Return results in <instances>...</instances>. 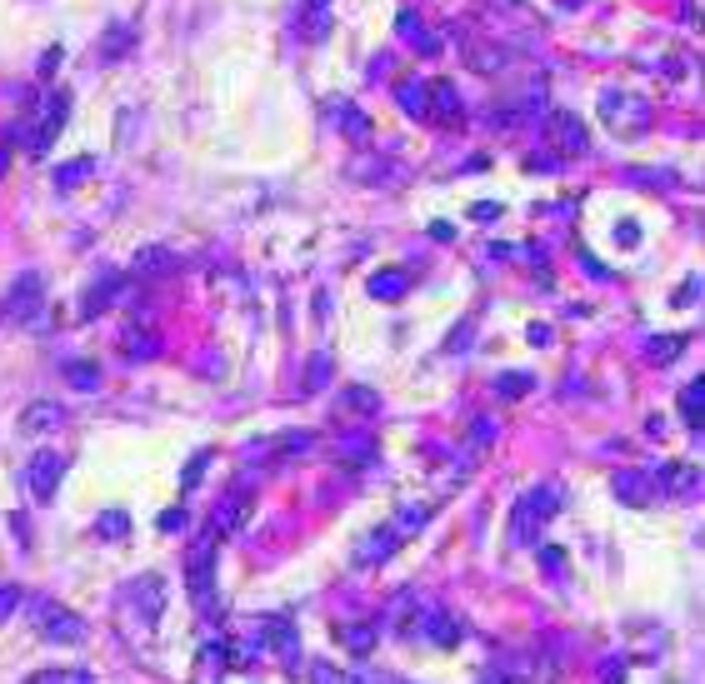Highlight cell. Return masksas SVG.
Here are the masks:
<instances>
[{
  "label": "cell",
  "instance_id": "cell-16",
  "mask_svg": "<svg viewBox=\"0 0 705 684\" xmlns=\"http://www.w3.org/2000/svg\"><path fill=\"white\" fill-rule=\"evenodd\" d=\"M336 635H340V645H346L350 655H370L376 639H380V625H376V619H356V625H340Z\"/></svg>",
  "mask_w": 705,
  "mask_h": 684
},
{
  "label": "cell",
  "instance_id": "cell-38",
  "mask_svg": "<svg viewBox=\"0 0 705 684\" xmlns=\"http://www.w3.org/2000/svg\"><path fill=\"white\" fill-rule=\"evenodd\" d=\"M26 684H91V675H85V669H70V675H56V669H50V675H36Z\"/></svg>",
  "mask_w": 705,
  "mask_h": 684
},
{
  "label": "cell",
  "instance_id": "cell-26",
  "mask_svg": "<svg viewBox=\"0 0 705 684\" xmlns=\"http://www.w3.org/2000/svg\"><path fill=\"white\" fill-rule=\"evenodd\" d=\"M91 175H95V160H91V155H80V160H70V165H60V170H56V185H60V190H76L80 180H91Z\"/></svg>",
  "mask_w": 705,
  "mask_h": 684
},
{
  "label": "cell",
  "instance_id": "cell-17",
  "mask_svg": "<svg viewBox=\"0 0 705 684\" xmlns=\"http://www.w3.org/2000/svg\"><path fill=\"white\" fill-rule=\"evenodd\" d=\"M395 544H401V534H395V525H386V530H370L366 540H360L356 560H360V564H380L386 554H395Z\"/></svg>",
  "mask_w": 705,
  "mask_h": 684
},
{
  "label": "cell",
  "instance_id": "cell-6",
  "mask_svg": "<svg viewBox=\"0 0 705 684\" xmlns=\"http://www.w3.org/2000/svg\"><path fill=\"white\" fill-rule=\"evenodd\" d=\"M40 305H46V280H40V270H26L16 275V285L0 300V320H36Z\"/></svg>",
  "mask_w": 705,
  "mask_h": 684
},
{
  "label": "cell",
  "instance_id": "cell-43",
  "mask_svg": "<svg viewBox=\"0 0 705 684\" xmlns=\"http://www.w3.org/2000/svg\"><path fill=\"white\" fill-rule=\"evenodd\" d=\"M315 684H340V675L330 665H315Z\"/></svg>",
  "mask_w": 705,
  "mask_h": 684
},
{
  "label": "cell",
  "instance_id": "cell-13",
  "mask_svg": "<svg viewBox=\"0 0 705 684\" xmlns=\"http://www.w3.org/2000/svg\"><path fill=\"white\" fill-rule=\"evenodd\" d=\"M615 500H621V505H636V510H646V505H656V479L650 475H640V469H621V475H615Z\"/></svg>",
  "mask_w": 705,
  "mask_h": 684
},
{
  "label": "cell",
  "instance_id": "cell-34",
  "mask_svg": "<svg viewBox=\"0 0 705 684\" xmlns=\"http://www.w3.org/2000/svg\"><path fill=\"white\" fill-rule=\"evenodd\" d=\"M125 530H131V525H125V515H121V510H105V515H101V525H95V534H105V540H121Z\"/></svg>",
  "mask_w": 705,
  "mask_h": 684
},
{
  "label": "cell",
  "instance_id": "cell-39",
  "mask_svg": "<svg viewBox=\"0 0 705 684\" xmlns=\"http://www.w3.org/2000/svg\"><path fill=\"white\" fill-rule=\"evenodd\" d=\"M125 36H131V30H125V26H115V30H111V46H105V60L125 56V46H131V40H125Z\"/></svg>",
  "mask_w": 705,
  "mask_h": 684
},
{
  "label": "cell",
  "instance_id": "cell-40",
  "mask_svg": "<svg viewBox=\"0 0 705 684\" xmlns=\"http://www.w3.org/2000/svg\"><path fill=\"white\" fill-rule=\"evenodd\" d=\"M186 525H190L186 510H166V515H160V530H166V534H176V530H186Z\"/></svg>",
  "mask_w": 705,
  "mask_h": 684
},
{
  "label": "cell",
  "instance_id": "cell-29",
  "mask_svg": "<svg viewBox=\"0 0 705 684\" xmlns=\"http://www.w3.org/2000/svg\"><path fill=\"white\" fill-rule=\"evenodd\" d=\"M336 115H340V125H346V135H350V141H366V135H370L366 115H360L356 105H346V100H340V105H336Z\"/></svg>",
  "mask_w": 705,
  "mask_h": 684
},
{
  "label": "cell",
  "instance_id": "cell-24",
  "mask_svg": "<svg viewBox=\"0 0 705 684\" xmlns=\"http://www.w3.org/2000/svg\"><path fill=\"white\" fill-rule=\"evenodd\" d=\"M330 370H336V365H330L326 350H320V355H311V365H305V375H301V390H305V395H320V390L330 384Z\"/></svg>",
  "mask_w": 705,
  "mask_h": 684
},
{
  "label": "cell",
  "instance_id": "cell-32",
  "mask_svg": "<svg viewBox=\"0 0 705 684\" xmlns=\"http://www.w3.org/2000/svg\"><path fill=\"white\" fill-rule=\"evenodd\" d=\"M311 445H315V435H311V430H291V435H281V455H311Z\"/></svg>",
  "mask_w": 705,
  "mask_h": 684
},
{
  "label": "cell",
  "instance_id": "cell-30",
  "mask_svg": "<svg viewBox=\"0 0 705 684\" xmlns=\"http://www.w3.org/2000/svg\"><path fill=\"white\" fill-rule=\"evenodd\" d=\"M490 440H496V420H486V415H480V420L470 425V459L486 455V450H490Z\"/></svg>",
  "mask_w": 705,
  "mask_h": 684
},
{
  "label": "cell",
  "instance_id": "cell-11",
  "mask_svg": "<svg viewBox=\"0 0 705 684\" xmlns=\"http://www.w3.org/2000/svg\"><path fill=\"white\" fill-rule=\"evenodd\" d=\"M245 510H251V489L245 485H235V489H226V495L216 500V510H210V534H235L245 525Z\"/></svg>",
  "mask_w": 705,
  "mask_h": 684
},
{
  "label": "cell",
  "instance_id": "cell-22",
  "mask_svg": "<svg viewBox=\"0 0 705 684\" xmlns=\"http://www.w3.org/2000/svg\"><path fill=\"white\" fill-rule=\"evenodd\" d=\"M340 459H346V465H370V459H376V440H370L366 430L346 435V440H340Z\"/></svg>",
  "mask_w": 705,
  "mask_h": 684
},
{
  "label": "cell",
  "instance_id": "cell-14",
  "mask_svg": "<svg viewBox=\"0 0 705 684\" xmlns=\"http://www.w3.org/2000/svg\"><path fill=\"white\" fill-rule=\"evenodd\" d=\"M131 270L141 275V280H155V275L180 270V255H176V250H166V245H145V250H135Z\"/></svg>",
  "mask_w": 705,
  "mask_h": 684
},
{
  "label": "cell",
  "instance_id": "cell-18",
  "mask_svg": "<svg viewBox=\"0 0 705 684\" xmlns=\"http://www.w3.org/2000/svg\"><path fill=\"white\" fill-rule=\"evenodd\" d=\"M121 350L135 360V365H141V360H155V355H160V335H155L151 325H145V330H141V325H131V330L121 335Z\"/></svg>",
  "mask_w": 705,
  "mask_h": 684
},
{
  "label": "cell",
  "instance_id": "cell-23",
  "mask_svg": "<svg viewBox=\"0 0 705 684\" xmlns=\"http://www.w3.org/2000/svg\"><path fill=\"white\" fill-rule=\"evenodd\" d=\"M680 415H686L690 430H700V415H705V380H690L680 390Z\"/></svg>",
  "mask_w": 705,
  "mask_h": 684
},
{
  "label": "cell",
  "instance_id": "cell-33",
  "mask_svg": "<svg viewBox=\"0 0 705 684\" xmlns=\"http://www.w3.org/2000/svg\"><path fill=\"white\" fill-rule=\"evenodd\" d=\"M401 105L415 121H425V85H401Z\"/></svg>",
  "mask_w": 705,
  "mask_h": 684
},
{
  "label": "cell",
  "instance_id": "cell-45",
  "mask_svg": "<svg viewBox=\"0 0 705 684\" xmlns=\"http://www.w3.org/2000/svg\"><path fill=\"white\" fill-rule=\"evenodd\" d=\"M5 165H10V151H5V145H0V175H5Z\"/></svg>",
  "mask_w": 705,
  "mask_h": 684
},
{
  "label": "cell",
  "instance_id": "cell-31",
  "mask_svg": "<svg viewBox=\"0 0 705 684\" xmlns=\"http://www.w3.org/2000/svg\"><path fill=\"white\" fill-rule=\"evenodd\" d=\"M425 520H431V505H405V510H401V525H395V534L405 540V534H415V530L425 525Z\"/></svg>",
  "mask_w": 705,
  "mask_h": 684
},
{
  "label": "cell",
  "instance_id": "cell-8",
  "mask_svg": "<svg viewBox=\"0 0 705 684\" xmlns=\"http://www.w3.org/2000/svg\"><path fill=\"white\" fill-rule=\"evenodd\" d=\"M66 420H70V410L60 400H30L26 410H20V435H26V440H40V435L66 430Z\"/></svg>",
  "mask_w": 705,
  "mask_h": 684
},
{
  "label": "cell",
  "instance_id": "cell-1",
  "mask_svg": "<svg viewBox=\"0 0 705 684\" xmlns=\"http://www.w3.org/2000/svg\"><path fill=\"white\" fill-rule=\"evenodd\" d=\"M66 115H70V95H66V90H46V95H40V100L26 110V121L5 131V141H20L30 155H46L50 141L60 135V125H66Z\"/></svg>",
  "mask_w": 705,
  "mask_h": 684
},
{
  "label": "cell",
  "instance_id": "cell-10",
  "mask_svg": "<svg viewBox=\"0 0 705 684\" xmlns=\"http://www.w3.org/2000/svg\"><path fill=\"white\" fill-rule=\"evenodd\" d=\"M425 121H435V125H461L465 121L461 90H455L451 80H431V85H425Z\"/></svg>",
  "mask_w": 705,
  "mask_h": 684
},
{
  "label": "cell",
  "instance_id": "cell-7",
  "mask_svg": "<svg viewBox=\"0 0 705 684\" xmlns=\"http://www.w3.org/2000/svg\"><path fill=\"white\" fill-rule=\"evenodd\" d=\"M60 475H66V455L60 450H36L26 459V489L40 500V505H50L60 489Z\"/></svg>",
  "mask_w": 705,
  "mask_h": 684
},
{
  "label": "cell",
  "instance_id": "cell-5",
  "mask_svg": "<svg viewBox=\"0 0 705 684\" xmlns=\"http://www.w3.org/2000/svg\"><path fill=\"white\" fill-rule=\"evenodd\" d=\"M601 115L615 135H646V121H650V105L636 100L625 90H605L601 95Z\"/></svg>",
  "mask_w": 705,
  "mask_h": 684
},
{
  "label": "cell",
  "instance_id": "cell-36",
  "mask_svg": "<svg viewBox=\"0 0 705 684\" xmlns=\"http://www.w3.org/2000/svg\"><path fill=\"white\" fill-rule=\"evenodd\" d=\"M206 465H210V450H200V455L186 465V475H180V489H196V485H200V475H206Z\"/></svg>",
  "mask_w": 705,
  "mask_h": 684
},
{
  "label": "cell",
  "instance_id": "cell-47",
  "mask_svg": "<svg viewBox=\"0 0 705 684\" xmlns=\"http://www.w3.org/2000/svg\"><path fill=\"white\" fill-rule=\"evenodd\" d=\"M486 684H520V679H506V675H496V679H486Z\"/></svg>",
  "mask_w": 705,
  "mask_h": 684
},
{
  "label": "cell",
  "instance_id": "cell-35",
  "mask_svg": "<svg viewBox=\"0 0 705 684\" xmlns=\"http://www.w3.org/2000/svg\"><path fill=\"white\" fill-rule=\"evenodd\" d=\"M530 390V375H500L496 380V395L500 400H516V395H526Z\"/></svg>",
  "mask_w": 705,
  "mask_h": 684
},
{
  "label": "cell",
  "instance_id": "cell-20",
  "mask_svg": "<svg viewBox=\"0 0 705 684\" xmlns=\"http://www.w3.org/2000/svg\"><path fill=\"white\" fill-rule=\"evenodd\" d=\"M656 489H670V495H696V469H686V465H666V469H656Z\"/></svg>",
  "mask_w": 705,
  "mask_h": 684
},
{
  "label": "cell",
  "instance_id": "cell-2",
  "mask_svg": "<svg viewBox=\"0 0 705 684\" xmlns=\"http://www.w3.org/2000/svg\"><path fill=\"white\" fill-rule=\"evenodd\" d=\"M30 619H36V635L46 645H85V635H91V625L76 609H60L56 600H30Z\"/></svg>",
  "mask_w": 705,
  "mask_h": 684
},
{
  "label": "cell",
  "instance_id": "cell-42",
  "mask_svg": "<svg viewBox=\"0 0 705 684\" xmlns=\"http://www.w3.org/2000/svg\"><path fill=\"white\" fill-rule=\"evenodd\" d=\"M601 675H605L601 684H621V679H625V665H615V659H611V665H605Z\"/></svg>",
  "mask_w": 705,
  "mask_h": 684
},
{
  "label": "cell",
  "instance_id": "cell-21",
  "mask_svg": "<svg viewBox=\"0 0 705 684\" xmlns=\"http://www.w3.org/2000/svg\"><path fill=\"white\" fill-rule=\"evenodd\" d=\"M60 375H66V384H76V390H101V384H105L101 360H70Z\"/></svg>",
  "mask_w": 705,
  "mask_h": 684
},
{
  "label": "cell",
  "instance_id": "cell-9",
  "mask_svg": "<svg viewBox=\"0 0 705 684\" xmlns=\"http://www.w3.org/2000/svg\"><path fill=\"white\" fill-rule=\"evenodd\" d=\"M461 635H465V629L455 625V619L445 615L441 605H421V615H415V635H411V639H431V645H441V649H455V645H461Z\"/></svg>",
  "mask_w": 705,
  "mask_h": 684
},
{
  "label": "cell",
  "instance_id": "cell-41",
  "mask_svg": "<svg viewBox=\"0 0 705 684\" xmlns=\"http://www.w3.org/2000/svg\"><path fill=\"white\" fill-rule=\"evenodd\" d=\"M540 560H546V570H550V574H565V564H561L565 554H561V550H546V554H540Z\"/></svg>",
  "mask_w": 705,
  "mask_h": 684
},
{
  "label": "cell",
  "instance_id": "cell-37",
  "mask_svg": "<svg viewBox=\"0 0 705 684\" xmlns=\"http://www.w3.org/2000/svg\"><path fill=\"white\" fill-rule=\"evenodd\" d=\"M20 600H26V595H20V584H0V625H5V619L20 609Z\"/></svg>",
  "mask_w": 705,
  "mask_h": 684
},
{
  "label": "cell",
  "instance_id": "cell-12",
  "mask_svg": "<svg viewBox=\"0 0 705 684\" xmlns=\"http://www.w3.org/2000/svg\"><path fill=\"white\" fill-rule=\"evenodd\" d=\"M546 131H550V141H555V151H561V155H585V151H591V135H585V125L575 121V115H565V110L550 115Z\"/></svg>",
  "mask_w": 705,
  "mask_h": 684
},
{
  "label": "cell",
  "instance_id": "cell-15",
  "mask_svg": "<svg viewBox=\"0 0 705 684\" xmlns=\"http://www.w3.org/2000/svg\"><path fill=\"white\" fill-rule=\"evenodd\" d=\"M115 300H121V275H101V280L80 295V320H95L101 310H111Z\"/></svg>",
  "mask_w": 705,
  "mask_h": 684
},
{
  "label": "cell",
  "instance_id": "cell-46",
  "mask_svg": "<svg viewBox=\"0 0 705 684\" xmlns=\"http://www.w3.org/2000/svg\"><path fill=\"white\" fill-rule=\"evenodd\" d=\"M561 5H565V10H581V5H585V0H561Z\"/></svg>",
  "mask_w": 705,
  "mask_h": 684
},
{
  "label": "cell",
  "instance_id": "cell-4",
  "mask_svg": "<svg viewBox=\"0 0 705 684\" xmlns=\"http://www.w3.org/2000/svg\"><path fill=\"white\" fill-rule=\"evenodd\" d=\"M555 510H561V489H555V485L530 489V495L516 505V525H510V540H516V544H536V530L546 525Z\"/></svg>",
  "mask_w": 705,
  "mask_h": 684
},
{
  "label": "cell",
  "instance_id": "cell-28",
  "mask_svg": "<svg viewBox=\"0 0 705 684\" xmlns=\"http://www.w3.org/2000/svg\"><path fill=\"white\" fill-rule=\"evenodd\" d=\"M346 410H356V415H376V410H380V395H376V390H366V384H350V390H346Z\"/></svg>",
  "mask_w": 705,
  "mask_h": 684
},
{
  "label": "cell",
  "instance_id": "cell-44",
  "mask_svg": "<svg viewBox=\"0 0 705 684\" xmlns=\"http://www.w3.org/2000/svg\"><path fill=\"white\" fill-rule=\"evenodd\" d=\"M530 345H550V330L546 325H530Z\"/></svg>",
  "mask_w": 705,
  "mask_h": 684
},
{
  "label": "cell",
  "instance_id": "cell-25",
  "mask_svg": "<svg viewBox=\"0 0 705 684\" xmlns=\"http://www.w3.org/2000/svg\"><path fill=\"white\" fill-rule=\"evenodd\" d=\"M405 290H411V285H405V270H380L376 280H370V295H376V300H401Z\"/></svg>",
  "mask_w": 705,
  "mask_h": 684
},
{
  "label": "cell",
  "instance_id": "cell-3",
  "mask_svg": "<svg viewBox=\"0 0 705 684\" xmlns=\"http://www.w3.org/2000/svg\"><path fill=\"white\" fill-rule=\"evenodd\" d=\"M186 584H190V600L196 609H210L216 605V534H200L196 550H190V564H186Z\"/></svg>",
  "mask_w": 705,
  "mask_h": 684
},
{
  "label": "cell",
  "instance_id": "cell-27",
  "mask_svg": "<svg viewBox=\"0 0 705 684\" xmlns=\"http://www.w3.org/2000/svg\"><path fill=\"white\" fill-rule=\"evenodd\" d=\"M680 350H686V335H666V340H650L646 355H650V365H670Z\"/></svg>",
  "mask_w": 705,
  "mask_h": 684
},
{
  "label": "cell",
  "instance_id": "cell-19",
  "mask_svg": "<svg viewBox=\"0 0 705 684\" xmlns=\"http://www.w3.org/2000/svg\"><path fill=\"white\" fill-rule=\"evenodd\" d=\"M510 56H516V50H510V46H500V40H490V46L470 50V56H465V66H470V70H480V76H496V70H506V66H510Z\"/></svg>",
  "mask_w": 705,
  "mask_h": 684
}]
</instances>
